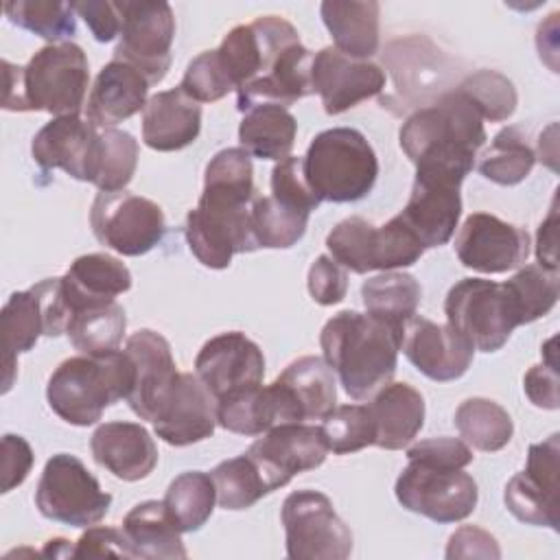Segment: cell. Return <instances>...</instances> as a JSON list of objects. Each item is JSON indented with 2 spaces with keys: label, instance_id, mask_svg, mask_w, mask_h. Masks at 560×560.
<instances>
[{
  "label": "cell",
  "instance_id": "cell-1",
  "mask_svg": "<svg viewBox=\"0 0 560 560\" xmlns=\"http://www.w3.org/2000/svg\"><path fill=\"white\" fill-rule=\"evenodd\" d=\"M400 339L402 332L368 313L339 311L324 324L319 346L346 394L354 400H368L392 383Z\"/></svg>",
  "mask_w": 560,
  "mask_h": 560
},
{
  "label": "cell",
  "instance_id": "cell-2",
  "mask_svg": "<svg viewBox=\"0 0 560 560\" xmlns=\"http://www.w3.org/2000/svg\"><path fill=\"white\" fill-rule=\"evenodd\" d=\"M400 149L416 168L446 171L464 179L486 142L483 118L459 92H446L433 105L413 112L400 127Z\"/></svg>",
  "mask_w": 560,
  "mask_h": 560
},
{
  "label": "cell",
  "instance_id": "cell-3",
  "mask_svg": "<svg viewBox=\"0 0 560 560\" xmlns=\"http://www.w3.org/2000/svg\"><path fill=\"white\" fill-rule=\"evenodd\" d=\"M2 74L4 109L48 112L55 118L79 114L90 83L88 57L72 42L39 48L26 66H13L4 59Z\"/></svg>",
  "mask_w": 560,
  "mask_h": 560
},
{
  "label": "cell",
  "instance_id": "cell-4",
  "mask_svg": "<svg viewBox=\"0 0 560 560\" xmlns=\"http://www.w3.org/2000/svg\"><path fill=\"white\" fill-rule=\"evenodd\" d=\"M133 387V365L125 350L107 354L70 357L48 378L46 398L50 409L68 424L90 427L103 411L127 400Z\"/></svg>",
  "mask_w": 560,
  "mask_h": 560
},
{
  "label": "cell",
  "instance_id": "cell-5",
  "mask_svg": "<svg viewBox=\"0 0 560 560\" xmlns=\"http://www.w3.org/2000/svg\"><path fill=\"white\" fill-rule=\"evenodd\" d=\"M306 184L319 201L348 203L363 199L378 175V160L365 136L350 127L317 133L302 158Z\"/></svg>",
  "mask_w": 560,
  "mask_h": 560
},
{
  "label": "cell",
  "instance_id": "cell-6",
  "mask_svg": "<svg viewBox=\"0 0 560 560\" xmlns=\"http://www.w3.org/2000/svg\"><path fill=\"white\" fill-rule=\"evenodd\" d=\"M249 203V199L203 188L199 203L188 212L184 228L188 249L201 265L225 269L234 254L258 249Z\"/></svg>",
  "mask_w": 560,
  "mask_h": 560
},
{
  "label": "cell",
  "instance_id": "cell-7",
  "mask_svg": "<svg viewBox=\"0 0 560 560\" xmlns=\"http://www.w3.org/2000/svg\"><path fill=\"white\" fill-rule=\"evenodd\" d=\"M70 306L63 295L61 278H44L26 291H15L0 313L4 348V392L13 385L15 359L35 348L42 335L59 337L68 330Z\"/></svg>",
  "mask_w": 560,
  "mask_h": 560
},
{
  "label": "cell",
  "instance_id": "cell-8",
  "mask_svg": "<svg viewBox=\"0 0 560 560\" xmlns=\"http://www.w3.org/2000/svg\"><path fill=\"white\" fill-rule=\"evenodd\" d=\"M444 313L448 326L481 352L501 350L512 330L521 326L505 284L483 278L455 282L446 293Z\"/></svg>",
  "mask_w": 560,
  "mask_h": 560
},
{
  "label": "cell",
  "instance_id": "cell-9",
  "mask_svg": "<svg viewBox=\"0 0 560 560\" xmlns=\"http://www.w3.org/2000/svg\"><path fill=\"white\" fill-rule=\"evenodd\" d=\"M35 505L48 521L70 527H90L105 518L112 494L101 490L96 477L79 457L57 453L42 470Z\"/></svg>",
  "mask_w": 560,
  "mask_h": 560
},
{
  "label": "cell",
  "instance_id": "cell-10",
  "mask_svg": "<svg viewBox=\"0 0 560 560\" xmlns=\"http://www.w3.org/2000/svg\"><path fill=\"white\" fill-rule=\"evenodd\" d=\"M282 525L293 560H346L352 553V532L324 492H291L282 503Z\"/></svg>",
  "mask_w": 560,
  "mask_h": 560
},
{
  "label": "cell",
  "instance_id": "cell-11",
  "mask_svg": "<svg viewBox=\"0 0 560 560\" xmlns=\"http://www.w3.org/2000/svg\"><path fill=\"white\" fill-rule=\"evenodd\" d=\"M120 15V42L114 59L140 70L147 81L160 83L171 68V46L175 39V15L164 0L116 2Z\"/></svg>",
  "mask_w": 560,
  "mask_h": 560
},
{
  "label": "cell",
  "instance_id": "cell-12",
  "mask_svg": "<svg viewBox=\"0 0 560 560\" xmlns=\"http://www.w3.org/2000/svg\"><path fill=\"white\" fill-rule=\"evenodd\" d=\"M90 225L96 241L122 256H142L151 252L166 232L162 208L127 190L98 192Z\"/></svg>",
  "mask_w": 560,
  "mask_h": 560
},
{
  "label": "cell",
  "instance_id": "cell-13",
  "mask_svg": "<svg viewBox=\"0 0 560 560\" xmlns=\"http://www.w3.org/2000/svg\"><path fill=\"white\" fill-rule=\"evenodd\" d=\"M398 503L435 523H457L472 514L479 492L464 468H431L409 462L394 486Z\"/></svg>",
  "mask_w": 560,
  "mask_h": 560
},
{
  "label": "cell",
  "instance_id": "cell-14",
  "mask_svg": "<svg viewBox=\"0 0 560 560\" xmlns=\"http://www.w3.org/2000/svg\"><path fill=\"white\" fill-rule=\"evenodd\" d=\"M313 52L302 46L298 31L287 20L282 22L258 77L236 92V105L245 114L254 105L273 103L289 107L295 101L313 94L311 88Z\"/></svg>",
  "mask_w": 560,
  "mask_h": 560
},
{
  "label": "cell",
  "instance_id": "cell-15",
  "mask_svg": "<svg viewBox=\"0 0 560 560\" xmlns=\"http://www.w3.org/2000/svg\"><path fill=\"white\" fill-rule=\"evenodd\" d=\"M558 457L560 435L551 433L529 446L525 470L508 481L503 499L521 523L558 529Z\"/></svg>",
  "mask_w": 560,
  "mask_h": 560
},
{
  "label": "cell",
  "instance_id": "cell-16",
  "mask_svg": "<svg viewBox=\"0 0 560 560\" xmlns=\"http://www.w3.org/2000/svg\"><path fill=\"white\" fill-rule=\"evenodd\" d=\"M462 182L444 171L416 168L413 188L400 219L424 249L451 241L462 214Z\"/></svg>",
  "mask_w": 560,
  "mask_h": 560
},
{
  "label": "cell",
  "instance_id": "cell-17",
  "mask_svg": "<svg viewBox=\"0 0 560 560\" xmlns=\"http://www.w3.org/2000/svg\"><path fill=\"white\" fill-rule=\"evenodd\" d=\"M247 455L262 472L269 490H278L295 475L322 466L328 446L319 427L287 422L269 429L247 448Z\"/></svg>",
  "mask_w": 560,
  "mask_h": 560
},
{
  "label": "cell",
  "instance_id": "cell-18",
  "mask_svg": "<svg viewBox=\"0 0 560 560\" xmlns=\"http://www.w3.org/2000/svg\"><path fill=\"white\" fill-rule=\"evenodd\" d=\"M455 254L468 269L503 273L525 265L529 234L488 212H472L455 236Z\"/></svg>",
  "mask_w": 560,
  "mask_h": 560
},
{
  "label": "cell",
  "instance_id": "cell-19",
  "mask_svg": "<svg viewBox=\"0 0 560 560\" xmlns=\"http://www.w3.org/2000/svg\"><path fill=\"white\" fill-rule=\"evenodd\" d=\"M195 374L214 400H221L234 392L262 385L265 357L249 337L230 330L201 346L195 359Z\"/></svg>",
  "mask_w": 560,
  "mask_h": 560
},
{
  "label": "cell",
  "instance_id": "cell-20",
  "mask_svg": "<svg viewBox=\"0 0 560 560\" xmlns=\"http://www.w3.org/2000/svg\"><path fill=\"white\" fill-rule=\"evenodd\" d=\"M311 88L319 94L324 112L335 116L376 96L385 88V72L368 59H352L326 46L313 55Z\"/></svg>",
  "mask_w": 560,
  "mask_h": 560
},
{
  "label": "cell",
  "instance_id": "cell-21",
  "mask_svg": "<svg viewBox=\"0 0 560 560\" xmlns=\"http://www.w3.org/2000/svg\"><path fill=\"white\" fill-rule=\"evenodd\" d=\"M400 350L418 372L438 383L464 376L475 354V348L448 324H435L420 315L405 324Z\"/></svg>",
  "mask_w": 560,
  "mask_h": 560
},
{
  "label": "cell",
  "instance_id": "cell-22",
  "mask_svg": "<svg viewBox=\"0 0 560 560\" xmlns=\"http://www.w3.org/2000/svg\"><path fill=\"white\" fill-rule=\"evenodd\" d=\"M217 400L197 374L179 372L164 398L153 431L171 446H188L214 433Z\"/></svg>",
  "mask_w": 560,
  "mask_h": 560
},
{
  "label": "cell",
  "instance_id": "cell-23",
  "mask_svg": "<svg viewBox=\"0 0 560 560\" xmlns=\"http://www.w3.org/2000/svg\"><path fill=\"white\" fill-rule=\"evenodd\" d=\"M280 420H322L337 407V383L330 365L319 357H300L271 383Z\"/></svg>",
  "mask_w": 560,
  "mask_h": 560
},
{
  "label": "cell",
  "instance_id": "cell-24",
  "mask_svg": "<svg viewBox=\"0 0 560 560\" xmlns=\"http://www.w3.org/2000/svg\"><path fill=\"white\" fill-rule=\"evenodd\" d=\"M125 352L133 365V387L127 402L138 418L153 422L179 374L171 343L160 332L142 328L127 339Z\"/></svg>",
  "mask_w": 560,
  "mask_h": 560
},
{
  "label": "cell",
  "instance_id": "cell-25",
  "mask_svg": "<svg viewBox=\"0 0 560 560\" xmlns=\"http://www.w3.org/2000/svg\"><path fill=\"white\" fill-rule=\"evenodd\" d=\"M98 129L92 120L74 116H57L46 122L31 142L33 160L44 168H61L79 182H88L90 158Z\"/></svg>",
  "mask_w": 560,
  "mask_h": 560
},
{
  "label": "cell",
  "instance_id": "cell-26",
  "mask_svg": "<svg viewBox=\"0 0 560 560\" xmlns=\"http://www.w3.org/2000/svg\"><path fill=\"white\" fill-rule=\"evenodd\" d=\"M90 448L96 464L122 481L144 479L158 464V446L138 422L101 424L92 433Z\"/></svg>",
  "mask_w": 560,
  "mask_h": 560
},
{
  "label": "cell",
  "instance_id": "cell-27",
  "mask_svg": "<svg viewBox=\"0 0 560 560\" xmlns=\"http://www.w3.org/2000/svg\"><path fill=\"white\" fill-rule=\"evenodd\" d=\"M149 85L151 83L140 70L120 59H112L94 79L85 105V118L101 129L131 118L144 109Z\"/></svg>",
  "mask_w": 560,
  "mask_h": 560
},
{
  "label": "cell",
  "instance_id": "cell-28",
  "mask_svg": "<svg viewBox=\"0 0 560 560\" xmlns=\"http://www.w3.org/2000/svg\"><path fill=\"white\" fill-rule=\"evenodd\" d=\"M201 129V105L177 88L153 94L142 109V140L155 151H179Z\"/></svg>",
  "mask_w": 560,
  "mask_h": 560
},
{
  "label": "cell",
  "instance_id": "cell-29",
  "mask_svg": "<svg viewBox=\"0 0 560 560\" xmlns=\"http://www.w3.org/2000/svg\"><path fill=\"white\" fill-rule=\"evenodd\" d=\"M368 409L376 427L374 446L385 451L405 448L424 424V398L409 383L383 385Z\"/></svg>",
  "mask_w": 560,
  "mask_h": 560
},
{
  "label": "cell",
  "instance_id": "cell-30",
  "mask_svg": "<svg viewBox=\"0 0 560 560\" xmlns=\"http://www.w3.org/2000/svg\"><path fill=\"white\" fill-rule=\"evenodd\" d=\"M61 287L70 315L77 308L112 302L116 295L131 289V273L125 262L109 254H85L74 258L61 276Z\"/></svg>",
  "mask_w": 560,
  "mask_h": 560
},
{
  "label": "cell",
  "instance_id": "cell-31",
  "mask_svg": "<svg viewBox=\"0 0 560 560\" xmlns=\"http://www.w3.org/2000/svg\"><path fill=\"white\" fill-rule=\"evenodd\" d=\"M322 20L335 39V48L352 59H370L378 50L381 4L374 0H326Z\"/></svg>",
  "mask_w": 560,
  "mask_h": 560
},
{
  "label": "cell",
  "instance_id": "cell-32",
  "mask_svg": "<svg viewBox=\"0 0 560 560\" xmlns=\"http://www.w3.org/2000/svg\"><path fill=\"white\" fill-rule=\"evenodd\" d=\"M298 133L295 116L273 103L254 105L245 112L238 125V142L249 158L258 160H284L289 158Z\"/></svg>",
  "mask_w": 560,
  "mask_h": 560
},
{
  "label": "cell",
  "instance_id": "cell-33",
  "mask_svg": "<svg viewBox=\"0 0 560 560\" xmlns=\"http://www.w3.org/2000/svg\"><path fill=\"white\" fill-rule=\"evenodd\" d=\"M122 532L136 558H186L182 532L168 518L162 501H142L122 518Z\"/></svg>",
  "mask_w": 560,
  "mask_h": 560
},
{
  "label": "cell",
  "instance_id": "cell-34",
  "mask_svg": "<svg viewBox=\"0 0 560 560\" xmlns=\"http://www.w3.org/2000/svg\"><path fill=\"white\" fill-rule=\"evenodd\" d=\"M361 298L368 315L402 332L405 324L418 311L422 291L413 276L402 271H383L363 282Z\"/></svg>",
  "mask_w": 560,
  "mask_h": 560
},
{
  "label": "cell",
  "instance_id": "cell-35",
  "mask_svg": "<svg viewBox=\"0 0 560 560\" xmlns=\"http://www.w3.org/2000/svg\"><path fill=\"white\" fill-rule=\"evenodd\" d=\"M138 166V140L122 129H98L94 140L88 182L101 192L125 190Z\"/></svg>",
  "mask_w": 560,
  "mask_h": 560
},
{
  "label": "cell",
  "instance_id": "cell-36",
  "mask_svg": "<svg viewBox=\"0 0 560 560\" xmlns=\"http://www.w3.org/2000/svg\"><path fill=\"white\" fill-rule=\"evenodd\" d=\"M127 328L125 308L112 302H98L83 308H77L70 315L66 335L70 337L72 346L90 357L107 354L120 350V341Z\"/></svg>",
  "mask_w": 560,
  "mask_h": 560
},
{
  "label": "cell",
  "instance_id": "cell-37",
  "mask_svg": "<svg viewBox=\"0 0 560 560\" xmlns=\"http://www.w3.org/2000/svg\"><path fill=\"white\" fill-rule=\"evenodd\" d=\"M217 424L238 435H260L280 424V409L269 385H256L217 400Z\"/></svg>",
  "mask_w": 560,
  "mask_h": 560
},
{
  "label": "cell",
  "instance_id": "cell-38",
  "mask_svg": "<svg viewBox=\"0 0 560 560\" xmlns=\"http://www.w3.org/2000/svg\"><path fill=\"white\" fill-rule=\"evenodd\" d=\"M455 427L464 442L477 451L494 453L510 444L514 422L510 413L490 398H468L455 411Z\"/></svg>",
  "mask_w": 560,
  "mask_h": 560
},
{
  "label": "cell",
  "instance_id": "cell-39",
  "mask_svg": "<svg viewBox=\"0 0 560 560\" xmlns=\"http://www.w3.org/2000/svg\"><path fill=\"white\" fill-rule=\"evenodd\" d=\"M162 503L168 518L182 534L197 532L214 510V481L208 472L201 470L182 472L171 481Z\"/></svg>",
  "mask_w": 560,
  "mask_h": 560
},
{
  "label": "cell",
  "instance_id": "cell-40",
  "mask_svg": "<svg viewBox=\"0 0 560 560\" xmlns=\"http://www.w3.org/2000/svg\"><path fill=\"white\" fill-rule=\"evenodd\" d=\"M536 164V151L529 144V136L521 127L501 129L490 149L479 160V173L501 186H514L523 182Z\"/></svg>",
  "mask_w": 560,
  "mask_h": 560
},
{
  "label": "cell",
  "instance_id": "cell-41",
  "mask_svg": "<svg viewBox=\"0 0 560 560\" xmlns=\"http://www.w3.org/2000/svg\"><path fill=\"white\" fill-rule=\"evenodd\" d=\"M308 212L291 208L276 197H256L252 201V230L258 247L287 249L306 232Z\"/></svg>",
  "mask_w": 560,
  "mask_h": 560
},
{
  "label": "cell",
  "instance_id": "cell-42",
  "mask_svg": "<svg viewBox=\"0 0 560 560\" xmlns=\"http://www.w3.org/2000/svg\"><path fill=\"white\" fill-rule=\"evenodd\" d=\"M210 477L214 481L217 503L223 510H247L271 492L262 472L247 453L217 464Z\"/></svg>",
  "mask_w": 560,
  "mask_h": 560
},
{
  "label": "cell",
  "instance_id": "cell-43",
  "mask_svg": "<svg viewBox=\"0 0 560 560\" xmlns=\"http://www.w3.org/2000/svg\"><path fill=\"white\" fill-rule=\"evenodd\" d=\"M7 18L50 44H61L77 33L72 2L59 0H13L4 4Z\"/></svg>",
  "mask_w": 560,
  "mask_h": 560
},
{
  "label": "cell",
  "instance_id": "cell-44",
  "mask_svg": "<svg viewBox=\"0 0 560 560\" xmlns=\"http://www.w3.org/2000/svg\"><path fill=\"white\" fill-rule=\"evenodd\" d=\"M503 284L516 306L521 326L545 317L558 302V271L540 265L521 267Z\"/></svg>",
  "mask_w": 560,
  "mask_h": 560
},
{
  "label": "cell",
  "instance_id": "cell-45",
  "mask_svg": "<svg viewBox=\"0 0 560 560\" xmlns=\"http://www.w3.org/2000/svg\"><path fill=\"white\" fill-rule=\"evenodd\" d=\"M330 258L343 269L368 273L376 269V228L363 217L339 221L326 236Z\"/></svg>",
  "mask_w": 560,
  "mask_h": 560
},
{
  "label": "cell",
  "instance_id": "cell-46",
  "mask_svg": "<svg viewBox=\"0 0 560 560\" xmlns=\"http://www.w3.org/2000/svg\"><path fill=\"white\" fill-rule=\"evenodd\" d=\"M319 424L328 451L335 455L357 453L372 446L376 440V427L368 405H341L335 407Z\"/></svg>",
  "mask_w": 560,
  "mask_h": 560
},
{
  "label": "cell",
  "instance_id": "cell-47",
  "mask_svg": "<svg viewBox=\"0 0 560 560\" xmlns=\"http://www.w3.org/2000/svg\"><path fill=\"white\" fill-rule=\"evenodd\" d=\"M481 114L483 120H508L516 109V90L508 77L497 70H477L457 88Z\"/></svg>",
  "mask_w": 560,
  "mask_h": 560
},
{
  "label": "cell",
  "instance_id": "cell-48",
  "mask_svg": "<svg viewBox=\"0 0 560 560\" xmlns=\"http://www.w3.org/2000/svg\"><path fill=\"white\" fill-rule=\"evenodd\" d=\"M203 188L241 195L245 199H256L254 166L249 153H245V149L241 147L219 151L206 166Z\"/></svg>",
  "mask_w": 560,
  "mask_h": 560
},
{
  "label": "cell",
  "instance_id": "cell-49",
  "mask_svg": "<svg viewBox=\"0 0 560 560\" xmlns=\"http://www.w3.org/2000/svg\"><path fill=\"white\" fill-rule=\"evenodd\" d=\"M179 90L197 103H214L234 90V85L219 59V52L206 50L188 63Z\"/></svg>",
  "mask_w": 560,
  "mask_h": 560
},
{
  "label": "cell",
  "instance_id": "cell-50",
  "mask_svg": "<svg viewBox=\"0 0 560 560\" xmlns=\"http://www.w3.org/2000/svg\"><path fill=\"white\" fill-rule=\"evenodd\" d=\"M422 254L424 247L405 225L400 214L376 228V269L394 271L398 267H409L420 260Z\"/></svg>",
  "mask_w": 560,
  "mask_h": 560
},
{
  "label": "cell",
  "instance_id": "cell-51",
  "mask_svg": "<svg viewBox=\"0 0 560 560\" xmlns=\"http://www.w3.org/2000/svg\"><path fill=\"white\" fill-rule=\"evenodd\" d=\"M271 197L278 201L298 208L302 212H313L322 201L313 195L311 186L306 184L302 171V158L289 155L280 160L271 171Z\"/></svg>",
  "mask_w": 560,
  "mask_h": 560
},
{
  "label": "cell",
  "instance_id": "cell-52",
  "mask_svg": "<svg viewBox=\"0 0 560 560\" xmlns=\"http://www.w3.org/2000/svg\"><path fill=\"white\" fill-rule=\"evenodd\" d=\"M407 459L431 468H466L472 462V451L457 438H429L407 448Z\"/></svg>",
  "mask_w": 560,
  "mask_h": 560
},
{
  "label": "cell",
  "instance_id": "cell-53",
  "mask_svg": "<svg viewBox=\"0 0 560 560\" xmlns=\"http://www.w3.org/2000/svg\"><path fill=\"white\" fill-rule=\"evenodd\" d=\"M308 293L322 306L339 304L348 291V276L346 269L335 262L330 256L322 254L313 260L308 269Z\"/></svg>",
  "mask_w": 560,
  "mask_h": 560
},
{
  "label": "cell",
  "instance_id": "cell-54",
  "mask_svg": "<svg viewBox=\"0 0 560 560\" xmlns=\"http://www.w3.org/2000/svg\"><path fill=\"white\" fill-rule=\"evenodd\" d=\"M556 343V339H549L545 346V354L547 361L540 365H534L527 370L523 387L527 398L542 409H558L560 407V396H558V361H556V352L551 350V346Z\"/></svg>",
  "mask_w": 560,
  "mask_h": 560
},
{
  "label": "cell",
  "instance_id": "cell-55",
  "mask_svg": "<svg viewBox=\"0 0 560 560\" xmlns=\"http://www.w3.org/2000/svg\"><path fill=\"white\" fill-rule=\"evenodd\" d=\"M72 558H136V551L122 529L88 527L74 542Z\"/></svg>",
  "mask_w": 560,
  "mask_h": 560
},
{
  "label": "cell",
  "instance_id": "cell-56",
  "mask_svg": "<svg viewBox=\"0 0 560 560\" xmlns=\"http://www.w3.org/2000/svg\"><path fill=\"white\" fill-rule=\"evenodd\" d=\"M33 448L22 435H2V492L20 486L33 468Z\"/></svg>",
  "mask_w": 560,
  "mask_h": 560
},
{
  "label": "cell",
  "instance_id": "cell-57",
  "mask_svg": "<svg viewBox=\"0 0 560 560\" xmlns=\"http://www.w3.org/2000/svg\"><path fill=\"white\" fill-rule=\"evenodd\" d=\"M501 549L497 538L481 527L464 525L448 538L446 558H499Z\"/></svg>",
  "mask_w": 560,
  "mask_h": 560
},
{
  "label": "cell",
  "instance_id": "cell-58",
  "mask_svg": "<svg viewBox=\"0 0 560 560\" xmlns=\"http://www.w3.org/2000/svg\"><path fill=\"white\" fill-rule=\"evenodd\" d=\"M72 9L85 20L96 42H112L120 33V15L116 9V2L83 0V2H72Z\"/></svg>",
  "mask_w": 560,
  "mask_h": 560
},
{
  "label": "cell",
  "instance_id": "cell-59",
  "mask_svg": "<svg viewBox=\"0 0 560 560\" xmlns=\"http://www.w3.org/2000/svg\"><path fill=\"white\" fill-rule=\"evenodd\" d=\"M556 225H558V210L556 201L551 206L549 217L538 228V243H536V256L540 267L549 271H558V256H556Z\"/></svg>",
  "mask_w": 560,
  "mask_h": 560
},
{
  "label": "cell",
  "instance_id": "cell-60",
  "mask_svg": "<svg viewBox=\"0 0 560 560\" xmlns=\"http://www.w3.org/2000/svg\"><path fill=\"white\" fill-rule=\"evenodd\" d=\"M72 551H74V547L66 538H52L42 549V556H48V558H72Z\"/></svg>",
  "mask_w": 560,
  "mask_h": 560
}]
</instances>
